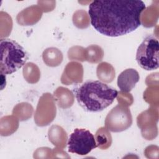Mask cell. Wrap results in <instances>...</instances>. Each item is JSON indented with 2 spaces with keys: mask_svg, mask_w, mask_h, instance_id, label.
Returning <instances> with one entry per match:
<instances>
[{
  "mask_svg": "<svg viewBox=\"0 0 159 159\" xmlns=\"http://www.w3.org/2000/svg\"><path fill=\"white\" fill-rule=\"evenodd\" d=\"M0 48L1 75H10L16 72L29 59L24 48L12 39H1Z\"/></svg>",
  "mask_w": 159,
  "mask_h": 159,
  "instance_id": "3957f363",
  "label": "cell"
},
{
  "mask_svg": "<svg viewBox=\"0 0 159 159\" xmlns=\"http://www.w3.org/2000/svg\"><path fill=\"white\" fill-rule=\"evenodd\" d=\"M145 9L141 0H96L89 5L92 26L107 37L129 34L140 25V16Z\"/></svg>",
  "mask_w": 159,
  "mask_h": 159,
  "instance_id": "6da1fadb",
  "label": "cell"
},
{
  "mask_svg": "<svg viewBox=\"0 0 159 159\" xmlns=\"http://www.w3.org/2000/svg\"><path fill=\"white\" fill-rule=\"evenodd\" d=\"M68 150L79 155H88L98 147L95 137L89 130L85 129H75L68 140Z\"/></svg>",
  "mask_w": 159,
  "mask_h": 159,
  "instance_id": "5b68a950",
  "label": "cell"
},
{
  "mask_svg": "<svg viewBox=\"0 0 159 159\" xmlns=\"http://www.w3.org/2000/svg\"><path fill=\"white\" fill-rule=\"evenodd\" d=\"M159 42L153 35L147 36L139 45L135 59L139 65L147 71L157 70L158 63Z\"/></svg>",
  "mask_w": 159,
  "mask_h": 159,
  "instance_id": "277c9868",
  "label": "cell"
},
{
  "mask_svg": "<svg viewBox=\"0 0 159 159\" xmlns=\"http://www.w3.org/2000/svg\"><path fill=\"white\" fill-rule=\"evenodd\" d=\"M132 122V115L129 108L119 104L108 113L105 120L106 127L114 132L126 130L131 125Z\"/></svg>",
  "mask_w": 159,
  "mask_h": 159,
  "instance_id": "8992f818",
  "label": "cell"
},
{
  "mask_svg": "<svg viewBox=\"0 0 159 159\" xmlns=\"http://www.w3.org/2000/svg\"><path fill=\"white\" fill-rule=\"evenodd\" d=\"M76 101L85 111H102L109 106L118 95L114 88L99 80H88L73 89Z\"/></svg>",
  "mask_w": 159,
  "mask_h": 159,
  "instance_id": "7a4b0ae2",
  "label": "cell"
},
{
  "mask_svg": "<svg viewBox=\"0 0 159 159\" xmlns=\"http://www.w3.org/2000/svg\"><path fill=\"white\" fill-rule=\"evenodd\" d=\"M138 71L134 68H127L122 71L117 78V86L124 93L130 92L139 81Z\"/></svg>",
  "mask_w": 159,
  "mask_h": 159,
  "instance_id": "52a82bcc",
  "label": "cell"
}]
</instances>
